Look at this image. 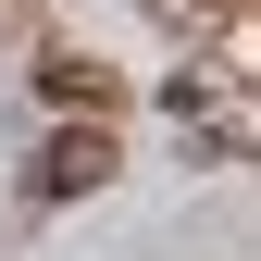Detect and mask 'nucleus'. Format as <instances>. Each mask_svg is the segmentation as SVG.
I'll list each match as a JSON object with an SVG mask.
<instances>
[{
	"mask_svg": "<svg viewBox=\"0 0 261 261\" xmlns=\"http://www.w3.org/2000/svg\"><path fill=\"white\" fill-rule=\"evenodd\" d=\"M100 174H112V124H62V137L38 149V187H50V199H87Z\"/></svg>",
	"mask_w": 261,
	"mask_h": 261,
	"instance_id": "obj_1",
	"label": "nucleus"
},
{
	"mask_svg": "<svg viewBox=\"0 0 261 261\" xmlns=\"http://www.w3.org/2000/svg\"><path fill=\"white\" fill-rule=\"evenodd\" d=\"M38 87H50V112H75V124H87V112H112V75H100L87 50H50V62H38Z\"/></svg>",
	"mask_w": 261,
	"mask_h": 261,
	"instance_id": "obj_2",
	"label": "nucleus"
}]
</instances>
